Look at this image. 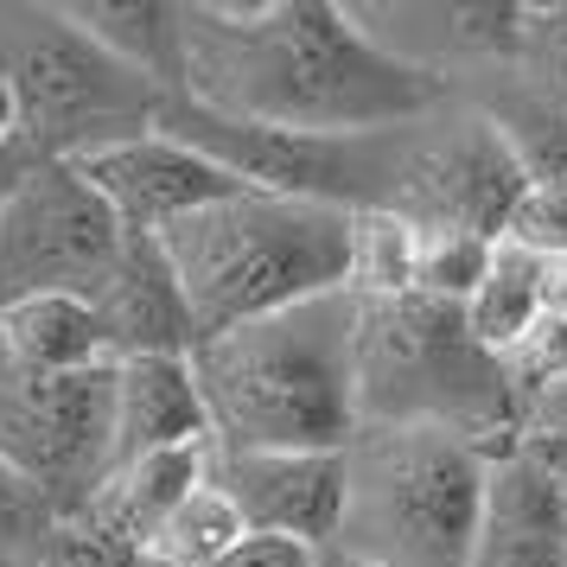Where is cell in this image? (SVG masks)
Returning a JSON list of instances; mask_svg holds the SVG:
<instances>
[{
	"label": "cell",
	"instance_id": "obj_17",
	"mask_svg": "<svg viewBox=\"0 0 567 567\" xmlns=\"http://www.w3.org/2000/svg\"><path fill=\"white\" fill-rule=\"evenodd\" d=\"M0 351L20 370H39V377H83V370L109 363V338L90 300L39 293L20 307H0Z\"/></svg>",
	"mask_w": 567,
	"mask_h": 567
},
{
	"label": "cell",
	"instance_id": "obj_22",
	"mask_svg": "<svg viewBox=\"0 0 567 567\" xmlns=\"http://www.w3.org/2000/svg\"><path fill=\"white\" fill-rule=\"evenodd\" d=\"M497 236H472V230H421V256H414V293L465 307L478 281H485Z\"/></svg>",
	"mask_w": 567,
	"mask_h": 567
},
{
	"label": "cell",
	"instance_id": "obj_5",
	"mask_svg": "<svg viewBox=\"0 0 567 567\" xmlns=\"http://www.w3.org/2000/svg\"><path fill=\"white\" fill-rule=\"evenodd\" d=\"M491 453L440 427H358L332 555L363 567H465Z\"/></svg>",
	"mask_w": 567,
	"mask_h": 567
},
{
	"label": "cell",
	"instance_id": "obj_6",
	"mask_svg": "<svg viewBox=\"0 0 567 567\" xmlns=\"http://www.w3.org/2000/svg\"><path fill=\"white\" fill-rule=\"evenodd\" d=\"M0 83L13 103V141L32 159H83L159 128L173 103L154 78L71 20V7L0 0Z\"/></svg>",
	"mask_w": 567,
	"mask_h": 567
},
{
	"label": "cell",
	"instance_id": "obj_28",
	"mask_svg": "<svg viewBox=\"0 0 567 567\" xmlns=\"http://www.w3.org/2000/svg\"><path fill=\"white\" fill-rule=\"evenodd\" d=\"M529 446H536V460L548 465V478L561 491V516H567V440H529Z\"/></svg>",
	"mask_w": 567,
	"mask_h": 567
},
{
	"label": "cell",
	"instance_id": "obj_15",
	"mask_svg": "<svg viewBox=\"0 0 567 567\" xmlns=\"http://www.w3.org/2000/svg\"><path fill=\"white\" fill-rule=\"evenodd\" d=\"M109 427H115V460H109V472L128 465V460H147V453H173V446L210 440L192 358L115 363V409H109Z\"/></svg>",
	"mask_w": 567,
	"mask_h": 567
},
{
	"label": "cell",
	"instance_id": "obj_9",
	"mask_svg": "<svg viewBox=\"0 0 567 567\" xmlns=\"http://www.w3.org/2000/svg\"><path fill=\"white\" fill-rule=\"evenodd\" d=\"M115 363L83 377H39L0 351V465L20 472L78 516L109 478L115 460Z\"/></svg>",
	"mask_w": 567,
	"mask_h": 567
},
{
	"label": "cell",
	"instance_id": "obj_27",
	"mask_svg": "<svg viewBox=\"0 0 567 567\" xmlns=\"http://www.w3.org/2000/svg\"><path fill=\"white\" fill-rule=\"evenodd\" d=\"M523 440H567V377L523 402Z\"/></svg>",
	"mask_w": 567,
	"mask_h": 567
},
{
	"label": "cell",
	"instance_id": "obj_3",
	"mask_svg": "<svg viewBox=\"0 0 567 567\" xmlns=\"http://www.w3.org/2000/svg\"><path fill=\"white\" fill-rule=\"evenodd\" d=\"M351 217L358 210L243 185L230 198L192 210L166 236H154L185 293V312L198 326V344L217 332H236L249 319H268V312L344 293Z\"/></svg>",
	"mask_w": 567,
	"mask_h": 567
},
{
	"label": "cell",
	"instance_id": "obj_16",
	"mask_svg": "<svg viewBox=\"0 0 567 567\" xmlns=\"http://www.w3.org/2000/svg\"><path fill=\"white\" fill-rule=\"evenodd\" d=\"M205 478H210V440L173 446V453H147V460L115 465L103 478V491H96L78 516H96L103 529H115L122 542H134V548L147 555V542L159 536V523L179 511Z\"/></svg>",
	"mask_w": 567,
	"mask_h": 567
},
{
	"label": "cell",
	"instance_id": "obj_4",
	"mask_svg": "<svg viewBox=\"0 0 567 567\" xmlns=\"http://www.w3.org/2000/svg\"><path fill=\"white\" fill-rule=\"evenodd\" d=\"M358 421L440 427L485 453L523 440L511 363L465 332V312L427 293L358 300Z\"/></svg>",
	"mask_w": 567,
	"mask_h": 567
},
{
	"label": "cell",
	"instance_id": "obj_30",
	"mask_svg": "<svg viewBox=\"0 0 567 567\" xmlns=\"http://www.w3.org/2000/svg\"><path fill=\"white\" fill-rule=\"evenodd\" d=\"M326 567H363V561H344V555H326Z\"/></svg>",
	"mask_w": 567,
	"mask_h": 567
},
{
	"label": "cell",
	"instance_id": "obj_18",
	"mask_svg": "<svg viewBox=\"0 0 567 567\" xmlns=\"http://www.w3.org/2000/svg\"><path fill=\"white\" fill-rule=\"evenodd\" d=\"M71 20H78L90 39H103L122 64H134L141 78H154L166 96L185 90V20H179V7H166V0H78Z\"/></svg>",
	"mask_w": 567,
	"mask_h": 567
},
{
	"label": "cell",
	"instance_id": "obj_26",
	"mask_svg": "<svg viewBox=\"0 0 567 567\" xmlns=\"http://www.w3.org/2000/svg\"><path fill=\"white\" fill-rule=\"evenodd\" d=\"M217 567H326V548H307V542L287 536H243Z\"/></svg>",
	"mask_w": 567,
	"mask_h": 567
},
{
	"label": "cell",
	"instance_id": "obj_11",
	"mask_svg": "<svg viewBox=\"0 0 567 567\" xmlns=\"http://www.w3.org/2000/svg\"><path fill=\"white\" fill-rule=\"evenodd\" d=\"M71 166L96 185V198L115 210V224L128 236H166L192 210L243 192L217 159H205L198 147H185L179 134H166V128L134 134L122 147H103V154H83Z\"/></svg>",
	"mask_w": 567,
	"mask_h": 567
},
{
	"label": "cell",
	"instance_id": "obj_21",
	"mask_svg": "<svg viewBox=\"0 0 567 567\" xmlns=\"http://www.w3.org/2000/svg\"><path fill=\"white\" fill-rule=\"evenodd\" d=\"M414 256H421V230L409 217L358 210L351 217V281H344V293H358V300L414 293Z\"/></svg>",
	"mask_w": 567,
	"mask_h": 567
},
{
	"label": "cell",
	"instance_id": "obj_12",
	"mask_svg": "<svg viewBox=\"0 0 567 567\" xmlns=\"http://www.w3.org/2000/svg\"><path fill=\"white\" fill-rule=\"evenodd\" d=\"M210 485L224 491L249 536L326 548L344 516V453H230L210 446Z\"/></svg>",
	"mask_w": 567,
	"mask_h": 567
},
{
	"label": "cell",
	"instance_id": "obj_14",
	"mask_svg": "<svg viewBox=\"0 0 567 567\" xmlns=\"http://www.w3.org/2000/svg\"><path fill=\"white\" fill-rule=\"evenodd\" d=\"M90 307L103 319L109 338V363H128V358H192L198 351V326L185 312V293L173 281V268L159 256L154 236H134L128 256L115 261Z\"/></svg>",
	"mask_w": 567,
	"mask_h": 567
},
{
	"label": "cell",
	"instance_id": "obj_7",
	"mask_svg": "<svg viewBox=\"0 0 567 567\" xmlns=\"http://www.w3.org/2000/svg\"><path fill=\"white\" fill-rule=\"evenodd\" d=\"M128 243L134 236L71 159H27V173L0 198V307L39 293L90 300L128 256Z\"/></svg>",
	"mask_w": 567,
	"mask_h": 567
},
{
	"label": "cell",
	"instance_id": "obj_13",
	"mask_svg": "<svg viewBox=\"0 0 567 567\" xmlns=\"http://www.w3.org/2000/svg\"><path fill=\"white\" fill-rule=\"evenodd\" d=\"M465 567H567V516L561 491L536 460L529 440L491 453L485 504H478V536Z\"/></svg>",
	"mask_w": 567,
	"mask_h": 567
},
{
	"label": "cell",
	"instance_id": "obj_20",
	"mask_svg": "<svg viewBox=\"0 0 567 567\" xmlns=\"http://www.w3.org/2000/svg\"><path fill=\"white\" fill-rule=\"evenodd\" d=\"M243 536H249V529H243L236 504L205 478L179 511L159 523V536L147 542V567H217Z\"/></svg>",
	"mask_w": 567,
	"mask_h": 567
},
{
	"label": "cell",
	"instance_id": "obj_29",
	"mask_svg": "<svg viewBox=\"0 0 567 567\" xmlns=\"http://www.w3.org/2000/svg\"><path fill=\"white\" fill-rule=\"evenodd\" d=\"M13 141V103H7V83H0V147Z\"/></svg>",
	"mask_w": 567,
	"mask_h": 567
},
{
	"label": "cell",
	"instance_id": "obj_2",
	"mask_svg": "<svg viewBox=\"0 0 567 567\" xmlns=\"http://www.w3.org/2000/svg\"><path fill=\"white\" fill-rule=\"evenodd\" d=\"M210 446L344 453L358 434V293L249 319L192 351Z\"/></svg>",
	"mask_w": 567,
	"mask_h": 567
},
{
	"label": "cell",
	"instance_id": "obj_8",
	"mask_svg": "<svg viewBox=\"0 0 567 567\" xmlns=\"http://www.w3.org/2000/svg\"><path fill=\"white\" fill-rule=\"evenodd\" d=\"M523 185L529 173L516 166L511 141L491 128L485 109L446 96L440 109L395 128V179L383 210L409 217L414 230L497 236Z\"/></svg>",
	"mask_w": 567,
	"mask_h": 567
},
{
	"label": "cell",
	"instance_id": "obj_24",
	"mask_svg": "<svg viewBox=\"0 0 567 567\" xmlns=\"http://www.w3.org/2000/svg\"><path fill=\"white\" fill-rule=\"evenodd\" d=\"M497 243H511V249L548 261V268L567 261V185H523Z\"/></svg>",
	"mask_w": 567,
	"mask_h": 567
},
{
	"label": "cell",
	"instance_id": "obj_10",
	"mask_svg": "<svg viewBox=\"0 0 567 567\" xmlns=\"http://www.w3.org/2000/svg\"><path fill=\"white\" fill-rule=\"evenodd\" d=\"M523 13L516 0H383V7H351L383 52L414 64L421 78L446 83L453 96H472L485 78H497L504 64L523 52Z\"/></svg>",
	"mask_w": 567,
	"mask_h": 567
},
{
	"label": "cell",
	"instance_id": "obj_23",
	"mask_svg": "<svg viewBox=\"0 0 567 567\" xmlns=\"http://www.w3.org/2000/svg\"><path fill=\"white\" fill-rule=\"evenodd\" d=\"M58 523H64V511L52 497L0 465V567H39V548Z\"/></svg>",
	"mask_w": 567,
	"mask_h": 567
},
{
	"label": "cell",
	"instance_id": "obj_25",
	"mask_svg": "<svg viewBox=\"0 0 567 567\" xmlns=\"http://www.w3.org/2000/svg\"><path fill=\"white\" fill-rule=\"evenodd\" d=\"M39 567H147V555L103 529L96 516H64L39 548Z\"/></svg>",
	"mask_w": 567,
	"mask_h": 567
},
{
	"label": "cell",
	"instance_id": "obj_1",
	"mask_svg": "<svg viewBox=\"0 0 567 567\" xmlns=\"http://www.w3.org/2000/svg\"><path fill=\"white\" fill-rule=\"evenodd\" d=\"M185 103L293 134H377L440 109L453 90L383 52L332 0L179 7Z\"/></svg>",
	"mask_w": 567,
	"mask_h": 567
},
{
	"label": "cell",
	"instance_id": "obj_19",
	"mask_svg": "<svg viewBox=\"0 0 567 567\" xmlns=\"http://www.w3.org/2000/svg\"><path fill=\"white\" fill-rule=\"evenodd\" d=\"M548 287H555V268H548V261L523 256V249H511V243H497V256H491L478 293L460 307L465 332L478 338L485 351L511 358L516 344L542 326V312H548Z\"/></svg>",
	"mask_w": 567,
	"mask_h": 567
}]
</instances>
